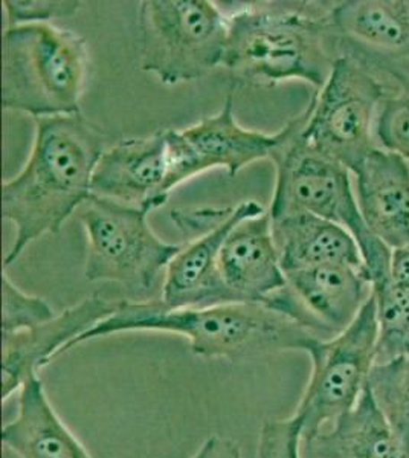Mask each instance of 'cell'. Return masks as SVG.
Segmentation results:
<instances>
[{"mask_svg":"<svg viewBox=\"0 0 409 458\" xmlns=\"http://www.w3.org/2000/svg\"><path fill=\"white\" fill-rule=\"evenodd\" d=\"M78 211L88 235V282L118 283L147 295L181 250L153 233L145 209L92 194Z\"/></svg>","mask_w":409,"mask_h":458,"instance_id":"obj_7","label":"cell"},{"mask_svg":"<svg viewBox=\"0 0 409 458\" xmlns=\"http://www.w3.org/2000/svg\"><path fill=\"white\" fill-rule=\"evenodd\" d=\"M285 284L265 302L320 339L345 332L373 295L365 267L327 263L285 274Z\"/></svg>","mask_w":409,"mask_h":458,"instance_id":"obj_11","label":"cell"},{"mask_svg":"<svg viewBox=\"0 0 409 458\" xmlns=\"http://www.w3.org/2000/svg\"><path fill=\"white\" fill-rule=\"evenodd\" d=\"M168 172L166 131L125 140L99 157L92 194L150 213L170 198Z\"/></svg>","mask_w":409,"mask_h":458,"instance_id":"obj_14","label":"cell"},{"mask_svg":"<svg viewBox=\"0 0 409 458\" xmlns=\"http://www.w3.org/2000/svg\"><path fill=\"white\" fill-rule=\"evenodd\" d=\"M31 155L2 185V214L16 226L5 269L32 242L57 234L92 196V177L104 153L99 131L81 114L36 118Z\"/></svg>","mask_w":409,"mask_h":458,"instance_id":"obj_1","label":"cell"},{"mask_svg":"<svg viewBox=\"0 0 409 458\" xmlns=\"http://www.w3.org/2000/svg\"><path fill=\"white\" fill-rule=\"evenodd\" d=\"M391 276L394 282L409 292V248L393 250Z\"/></svg>","mask_w":409,"mask_h":458,"instance_id":"obj_28","label":"cell"},{"mask_svg":"<svg viewBox=\"0 0 409 458\" xmlns=\"http://www.w3.org/2000/svg\"><path fill=\"white\" fill-rule=\"evenodd\" d=\"M272 233L285 274L327 263L365 267L358 242L347 229L313 214L272 219Z\"/></svg>","mask_w":409,"mask_h":458,"instance_id":"obj_19","label":"cell"},{"mask_svg":"<svg viewBox=\"0 0 409 458\" xmlns=\"http://www.w3.org/2000/svg\"><path fill=\"white\" fill-rule=\"evenodd\" d=\"M265 213L255 200L228 208L173 209L171 220L188 239L166 267L161 302L166 309H205L237 302L220 274V250L229 231Z\"/></svg>","mask_w":409,"mask_h":458,"instance_id":"obj_10","label":"cell"},{"mask_svg":"<svg viewBox=\"0 0 409 458\" xmlns=\"http://www.w3.org/2000/svg\"><path fill=\"white\" fill-rule=\"evenodd\" d=\"M228 19L222 66L252 86L301 80L321 90L341 57L332 2H255Z\"/></svg>","mask_w":409,"mask_h":458,"instance_id":"obj_2","label":"cell"},{"mask_svg":"<svg viewBox=\"0 0 409 458\" xmlns=\"http://www.w3.org/2000/svg\"><path fill=\"white\" fill-rule=\"evenodd\" d=\"M4 109L32 118L80 114L89 73L83 37L52 23L6 27L4 32Z\"/></svg>","mask_w":409,"mask_h":458,"instance_id":"obj_4","label":"cell"},{"mask_svg":"<svg viewBox=\"0 0 409 458\" xmlns=\"http://www.w3.org/2000/svg\"><path fill=\"white\" fill-rule=\"evenodd\" d=\"M309 445L316 458H409L367 386L352 411Z\"/></svg>","mask_w":409,"mask_h":458,"instance_id":"obj_20","label":"cell"},{"mask_svg":"<svg viewBox=\"0 0 409 458\" xmlns=\"http://www.w3.org/2000/svg\"><path fill=\"white\" fill-rule=\"evenodd\" d=\"M378 343L374 364H388L409 356V292L394 282L391 272L371 280Z\"/></svg>","mask_w":409,"mask_h":458,"instance_id":"obj_21","label":"cell"},{"mask_svg":"<svg viewBox=\"0 0 409 458\" xmlns=\"http://www.w3.org/2000/svg\"><path fill=\"white\" fill-rule=\"evenodd\" d=\"M387 92L388 84L378 73L352 55L342 54L330 79L307 106V141L353 174L378 148L374 124Z\"/></svg>","mask_w":409,"mask_h":458,"instance_id":"obj_8","label":"cell"},{"mask_svg":"<svg viewBox=\"0 0 409 458\" xmlns=\"http://www.w3.org/2000/svg\"><path fill=\"white\" fill-rule=\"evenodd\" d=\"M374 138L379 148L409 161V81L388 89L379 106Z\"/></svg>","mask_w":409,"mask_h":458,"instance_id":"obj_23","label":"cell"},{"mask_svg":"<svg viewBox=\"0 0 409 458\" xmlns=\"http://www.w3.org/2000/svg\"><path fill=\"white\" fill-rule=\"evenodd\" d=\"M19 414L2 429V445L21 458H92L47 399L42 380L21 386Z\"/></svg>","mask_w":409,"mask_h":458,"instance_id":"obj_18","label":"cell"},{"mask_svg":"<svg viewBox=\"0 0 409 458\" xmlns=\"http://www.w3.org/2000/svg\"><path fill=\"white\" fill-rule=\"evenodd\" d=\"M2 457L4 458H21L17 454L13 453V451H10V449L5 448L4 446V449H2Z\"/></svg>","mask_w":409,"mask_h":458,"instance_id":"obj_29","label":"cell"},{"mask_svg":"<svg viewBox=\"0 0 409 458\" xmlns=\"http://www.w3.org/2000/svg\"><path fill=\"white\" fill-rule=\"evenodd\" d=\"M170 332L187 338L202 358L251 360L285 350L307 352L313 338L263 302H229L205 309H166L161 300H121L114 315L80 335L57 358L80 344L123 332Z\"/></svg>","mask_w":409,"mask_h":458,"instance_id":"obj_3","label":"cell"},{"mask_svg":"<svg viewBox=\"0 0 409 458\" xmlns=\"http://www.w3.org/2000/svg\"><path fill=\"white\" fill-rule=\"evenodd\" d=\"M302 427L295 416L263 423L257 458H300Z\"/></svg>","mask_w":409,"mask_h":458,"instance_id":"obj_26","label":"cell"},{"mask_svg":"<svg viewBox=\"0 0 409 458\" xmlns=\"http://www.w3.org/2000/svg\"><path fill=\"white\" fill-rule=\"evenodd\" d=\"M278 135L243 129L234 116L233 95L222 109L185 131H166L168 141V191L192 177L225 168L233 177L254 162L269 159Z\"/></svg>","mask_w":409,"mask_h":458,"instance_id":"obj_12","label":"cell"},{"mask_svg":"<svg viewBox=\"0 0 409 458\" xmlns=\"http://www.w3.org/2000/svg\"><path fill=\"white\" fill-rule=\"evenodd\" d=\"M192 458H242V451L231 438L213 436L207 438Z\"/></svg>","mask_w":409,"mask_h":458,"instance_id":"obj_27","label":"cell"},{"mask_svg":"<svg viewBox=\"0 0 409 458\" xmlns=\"http://www.w3.org/2000/svg\"><path fill=\"white\" fill-rule=\"evenodd\" d=\"M118 302L94 293L47 323L17 334L4 335L2 399L6 401L14 391L21 390L26 380L57 360L58 353L71 341L114 315Z\"/></svg>","mask_w":409,"mask_h":458,"instance_id":"obj_15","label":"cell"},{"mask_svg":"<svg viewBox=\"0 0 409 458\" xmlns=\"http://www.w3.org/2000/svg\"><path fill=\"white\" fill-rule=\"evenodd\" d=\"M304 124L306 110L277 131L278 140L269 157L277 170L270 217L307 213L339 225L358 242L363 259L380 240L363 224L352 173L309 144Z\"/></svg>","mask_w":409,"mask_h":458,"instance_id":"obj_5","label":"cell"},{"mask_svg":"<svg viewBox=\"0 0 409 458\" xmlns=\"http://www.w3.org/2000/svg\"><path fill=\"white\" fill-rule=\"evenodd\" d=\"M141 68L168 86L202 79L222 66L228 19L208 0L140 4Z\"/></svg>","mask_w":409,"mask_h":458,"instance_id":"obj_6","label":"cell"},{"mask_svg":"<svg viewBox=\"0 0 409 458\" xmlns=\"http://www.w3.org/2000/svg\"><path fill=\"white\" fill-rule=\"evenodd\" d=\"M367 388L409 454V356L388 364H374Z\"/></svg>","mask_w":409,"mask_h":458,"instance_id":"obj_22","label":"cell"},{"mask_svg":"<svg viewBox=\"0 0 409 458\" xmlns=\"http://www.w3.org/2000/svg\"><path fill=\"white\" fill-rule=\"evenodd\" d=\"M57 313L52 310L43 298L32 297L11 282L10 276L4 271V335L17 334L28 328H34L47 323Z\"/></svg>","mask_w":409,"mask_h":458,"instance_id":"obj_24","label":"cell"},{"mask_svg":"<svg viewBox=\"0 0 409 458\" xmlns=\"http://www.w3.org/2000/svg\"><path fill=\"white\" fill-rule=\"evenodd\" d=\"M353 176L368 231L391 250L409 248V161L378 147Z\"/></svg>","mask_w":409,"mask_h":458,"instance_id":"obj_17","label":"cell"},{"mask_svg":"<svg viewBox=\"0 0 409 458\" xmlns=\"http://www.w3.org/2000/svg\"><path fill=\"white\" fill-rule=\"evenodd\" d=\"M220 274L237 302H263L285 284L269 213L235 225L220 250Z\"/></svg>","mask_w":409,"mask_h":458,"instance_id":"obj_16","label":"cell"},{"mask_svg":"<svg viewBox=\"0 0 409 458\" xmlns=\"http://www.w3.org/2000/svg\"><path fill=\"white\" fill-rule=\"evenodd\" d=\"M376 343L378 319L371 295L345 332L309 347L311 379L294 414L302 427V442L311 443L356 406L376 360Z\"/></svg>","mask_w":409,"mask_h":458,"instance_id":"obj_9","label":"cell"},{"mask_svg":"<svg viewBox=\"0 0 409 458\" xmlns=\"http://www.w3.org/2000/svg\"><path fill=\"white\" fill-rule=\"evenodd\" d=\"M80 6L81 4L77 0H5L6 27L68 19L80 10Z\"/></svg>","mask_w":409,"mask_h":458,"instance_id":"obj_25","label":"cell"},{"mask_svg":"<svg viewBox=\"0 0 409 458\" xmlns=\"http://www.w3.org/2000/svg\"><path fill=\"white\" fill-rule=\"evenodd\" d=\"M341 53L378 73L389 88L409 81V0L332 2Z\"/></svg>","mask_w":409,"mask_h":458,"instance_id":"obj_13","label":"cell"}]
</instances>
